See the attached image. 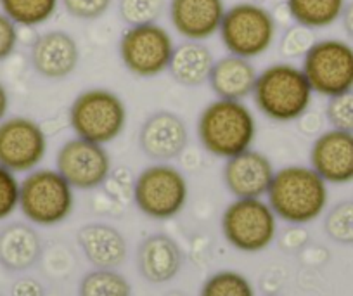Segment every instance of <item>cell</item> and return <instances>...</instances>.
<instances>
[{"instance_id": "obj_1", "label": "cell", "mask_w": 353, "mask_h": 296, "mask_svg": "<svg viewBox=\"0 0 353 296\" xmlns=\"http://www.w3.org/2000/svg\"><path fill=\"white\" fill-rule=\"evenodd\" d=\"M327 182L312 166L288 165L276 170L267 203L277 219L290 226H307L327 208Z\"/></svg>"}, {"instance_id": "obj_2", "label": "cell", "mask_w": 353, "mask_h": 296, "mask_svg": "<svg viewBox=\"0 0 353 296\" xmlns=\"http://www.w3.org/2000/svg\"><path fill=\"white\" fill-rule=\"evenodd\" d=\"M196 132L208 155L229 159L253 148L256 118L244 101L215 99L199 113Z\"/></svg>"}, {"instance_id": "obj_3", "label": "cell", "mask_w": 353, "mask_h": 296, "mask_svg": "<svg viewBox=\"0 0 353 296\" xmlns=\"http://www.w3.org/2000/svg\"><path fill=\"white\" fill-rule=\"evenodd\" d=\"M251 97L265 118L288 124L300 120L310 110L314 90L300 66L283 61L258 73Z\"/></svg>"}, {"instance_id": "obj_4", "label": "cell", "mask_w": 353, "mask_h": 296, "mask_svg": "<svg viewBox=\"0 0 353 296\" xmlns=\"http://www.w3.org/2000/svg\"><path fill=\"white\" fill-rule=\"evenodd\" d=\"M68 120L74 137L108 146L125 132L128 113L123 99L117 92L92 87L73 99Z\"/></svg>"}, {"instance_id": "obj_5", "label": "cell", "mask_w": 353, "mask_h": 296, "mask_svg": "<svg viewBox=\"0 0 353 296\" xmlns=\"http://www.w3.org/2000/svg\"><path fill=\"white\" fill-rule=\"evenodd\" d=\"M74 208V189L56 168H35L19 186V210L40 227L63 224Z\"/></svg>"}, {"instance_id": "obj_6", "label": "cell", "mask_w": 353, "mask_h": 296, "mask_svg": "<svg viewBox=\"0 0 353 296\" xmlns=\"http://www.w3.org/2000/svg\"><path fill=\"white\" fill-rule=\"evenodd\" d=\"M132 197L142 215L152 220L173 219L188 205V179L172 163L154 161L134 179Z\"/></svg>"}, {"instance_id": "obj_7", "label": "cell", "mask_w": 353, "mask_h": 296, "mask_svg": "<svg viewBox=\"0 0 353 296\" xmlns=\"http://www.w3.org/2000/svg\"><path fill=\"white\" fill-rule=\"evenodd\" d=\"M272 11L256 2H237L227 8L220 26V40L229 54L256 59L272 49L277 37Z\"/></svg>"}, {"instance_id": "obj_8", "label": "cell", "mask_w": 353, "mask_h": 296, "mask_svg": "<svg viewBox=\"0 0 353 296\" xmlns=\"http://www.w3.org/2000/svg\"><path fill=\"white\" fill-rule=\"evenodd\" d=\"M222 234L241 253H260L277 239V215L261 197H236L222 215Z\"/></svg>"}, {"instance_id": "obj_9", "label": "cell", "mask_w": 353, "mask_h": 296, "mask_svg": "<svg viewBox=\"0 0 353 296\" xmlns=\"http://www.w3.org/2000/svg\"><path fill=\"white\" fill-rule=\"evenodd\" d=\"M173 50L172 33L159 23L127 26L118 42L121 64L137 78H156L168 71Z\"/></svg>"}, {"instance_id": "obj_10", "label": "cell", "mask_w": 353, "mask_h": 296, "mask_svg": "<svg viewBox=\"0 0 353 296\" xmlns=\"http://www.w3.org/2000/svg\"><path fill=\"white\" fill-rule=\"evenodd\" d=\"M314 94L332 97L353 88V46L341 39H322L301 59Z\"/></svg>"}, {"instance_id": "obj_11", "label": "cell", "mask_w": 353, "mask_h": 296, "mask_svg": "<svg viewBox=\"0 0 353 296\" xmlns=\"http://www.w3.org/2000/svg\"><path fill=\"white\" fill-rule=\"evenodd\" d=\"M56 170L73 189L94 190L108 182L113 163L106 146L73 137L57 149Z\"/></svg>"}, {"instance_id": "obj_12", "label": "cell", "mask_w": 353, "mask_h": 296, "mask_svg": "<svg viewBox=\"0 0 353 296\" xmlns=\"http://www.w3.org/2000/svg\"><path fill=\"white\" fill-rule=\"evenodd\" d=\"M47 148L46 132L33 118L8 117L0 121V165L16 175L39 168Z\"/></svg>"}, {"instance_id": "obj_13", "label": "cell", "mask_w": 353, "mask_h": 296, "mask_svg": "<svg viewBox=\"0 0 353 296\" xmlns=\"http://www.w3.org/2000/svg\"><path fill=\"white\" fill-rule=\"evenodd\" d=\"M80 46L71 33L49 30L40 33L30 47V63L39 77L46 80H64L80 64Z\"/></svg>"}, {"instance_id": "obj_14", "label": "cell", "mask_w": 353, "mask_h": 296, "mask_svg": "<svg viewBox=\"0 0 353 296\" xmlns=\"http://www.w3.org/2000/svg\"><path fill=\"white\" fill-rule=\"evenodd\" d=\"M189 144L185 121L173 111H156L149 115L139 130L141 151L152 161H166L182 156Z\"/></svg>"}, {"instance_id": "obj_15", "label": "cell", "mask_w": 353, "mask_h": 296, "mask_svg": "<svg viewBox=\"0 0 353 296\" xmlns=\"http://www.w3.org/2000/svg\"><path fill=\"white\" fill-rule=\"evenodd\" d=\"M310 166L332 186L353 182V134L329 128L312 142Z\"/></svg>"}, {"instance_id": "obj_16", "label": "cell", "mask_w": 353, "mask_h": 296, "mask_svg": "<svg viewBox=\"0 0 353 296\" xmlns=\"http://www.w3.org/2000/svg\"><path fill=\"white\" fill-rule=\"evenodd\" d=\"M274 175L276 168L269 156L253 148L225 159L222 172L223 184L234 197L267 196Z\"/></svg>"}, {"instance_id": "obj_17", "label": "cell", "mask_w": 353, "mask_h": 296, "mask_svg": "<svg viewBox=\"0 0 353 296\" xmlns=\"http://www.w3.org/2000/svg\"><path fill=\"white\" fill-rule=\"evenodd\" d=\"M223 0H170L168 16L182 39L206 42L220 32L225 16Z\"/></svg>"}, {"instance_id": "obj_18", "label": "cell", "mask_w": 353, "mask_h": 296, "mask_svg": "<svg viewBox=\"0 0 353 296\" xmlns=\"http://www.w3.org/2000/svg\"><path fill=\"white\" fill-rule=\"evenodd\" d=\"M184 257L181 246L166 234L145 237L137 250V267L142 277L152 284L170 282L181 272Z\"/></svg>"}, {"instance_id": "obj_19", "label": "cell", "mask_w": 353, "mask_h": 296, "mask_svg": "<svg viewBox=\"0 0 353 296\" xmlns=\"http://www.w3.org/2000/svg\"><path fill=\"white\" fill-rule=\"evenodd\" d=\"M81 253L96 268H117L128 253L125 236L108 224H87L77 234Z\"/></svg>"}, {"instance_id": "obj_20", "label": "cell", "mask_w": 353, "mask_h": 296, "mask_svg": "<svg viewBox=\"0 0 353 296\" xmlns=\"http://www.w3.org/2000/svg\"><path fill=\"white\" fill-rule=\"evenodd\" d=\"M256 78L258 71L253 61L227 54L220 59H215L208 83L216 99L246 101L250 95H253Z\"/></svg>"}, {"instance_id": "obj_21", "label": "cell", "mask_w": 353, "mask_h": 296, "mask_svg": "<svg viewBox=\"0 0 353 296\" xmlns=\"http://www.w3.org/2000/svg\"><path fill=\"white\" fill-rule=\"evenodd\" d=\"M215 56L205 42L185 40L175 46L168 64V73L182 87L196 88L208 83Z\"/></svg>"}, {"instance_id": "obj_22", "label": "cell", "mask_w": 353, "mask_h": 296, "mask_svg": "<svg viewBox=\"0 0 353 296\" xmlns=\"http://www.w3.org/2000/svg\"><path fill=\"white\" fill-rule=\"evenodd\" d=\"M42 255L39 233L28 224L14 222L0 230V265L21 272L33 267Z\"/></svg>"}, {"instance_id": "obj_23", "label": "cell", "mask_w": 353, "mask_h": 296, "mask_svg": "<svg viewBox=\"0 0 353 296\" xmlns=\"http://www.w3.org/2000/svg\"><path fill=\"white\" fill-rule=\"evenodd\" d=\"M293 23L324 30L341 19L346 0H284Z\"/></svg>"}, {"instance_id": "obj_24", "label": "cell", "mask_w": 353, "mask_h": 296, "mask_svg": "<svg viewBox=\"0 0 353 296\" xmlns=\"http://www.w3.org/2000/svg\"><path fill=\"white\" fill-rule=\"evenodd\" d=\"M61 0H0V11L19 28H37L56 16Z\"/></svg>"}, {"instance_id": "obj_25", "label": "cell", "mask_w": 353, "mask_h": 296, "mask_svg": "<svg viewBox=\"0 0 353 296\" xmlns=\"http://www.w3.org/2000/svg\"><path fill=\"white\" fill-rule=\"evenodd\" d=\"M78 296H132V286L117 268H94L81 277Z\"/></svg>"}, {"instance_id": "obj_26", "label": "cell", "mask_w": 353, "mask_h": 296, "mask_svg": "<svg viewBox=\"0 0 353 296\" xmlns=\"http://www.w3.org/2000/svg\"><path fill=\"white\" fill-rule=\"evenodd\" d=\"M199 296H254V288L246 275L236 270H220L203 282Z\"/></svg>"}, {"instance_id": "obj_27", "label": "cell", "mask_w": 353, "mask_h": 296, "mask_svg": "<svg viewBox=\"0 0 353 296\" xmlns=\"http://www.w3.org/2000/svg\"><path fill=\"white\" fill-rule=\"evenodd\" d=\"M166 11V0H118V14L127 26L158 23Z\"/></svg>"}, {"instance_id": "obj_28", "label": "cell", "mask_w": 353, "mask_h": 296, "mask_svg": "<svg viewBox=\"0 0 353 296\" xmlns=\"http://www.w3.org/2000/svg\"><path fill=\"white\" fill-rule=\"evenodd\" d=\"M315 42H317L315 30L300 23H291L290 26H286L279 40V54L286 61L303 59Z\"/></svg>"}, {"instance_id": "obj_29", "label": "cell", "mask_w": 353, "mask_h": 296, "mask_svg": "<svg viewBox=\"0 0 353 296\" xmlns=\"http://www.w3.org/2000/svg\"><path fill=\"white\" fill-rule=\"evenodd\" d=\"M324 230L334 243L353 244V201L332 206L324 219Z\"/></svg>"}, {"instance_id": "obj_30", "label": "cell", "mask_w": 353, "mask_h": 296, "mask_svg": "<svg viewBox=\"0 0 353 296\" xmlns=\"http://www.w3.org/2000/svg\"><path fill=\"white\" fill-rule=\"evenodd\" d=\"M325 120L331 128L353 134V88L329 97L325 106Z\"/></svg>"}, {"instance_id": "obj_31", "label": "cell", "mask_w": 353, "mask_h": 296, "mask_svg": "<svg viewBox=\"0 0 353 296\" xmlns=\"http://www.w3.org/2000/svg\"><path fill=\"white\" fill-rule=\"evenodd\" d=\"M19 186L14 172L0 165V220H6L19 208Z\"/></svg>"}, {"instance_id": "obj_32", "label": "cell", "mask_w": 353, "mask_h": 296, "mask_svg": "<svg viewBox=\"0 0 353 296\" xmlns=\"http://www.w3.org/2000/svg\"><path fill=\"white\" fill-rule=\"evenodd\" d=\"M61 6L78 21H96L113 6V0H61Z\"/></svg>"}, {"instance_id": "obj_33", "label": "cell", "mask_w": 353, "mask_h": 296, "mask_svg": "<svg viewBox=\"0 0 353 296\" xmlns=\"http://www.w3.org/2000/svg\"><path fill=\"white\" fill-rule=\"evenodd\" d=\"M19 43V26L0 11V63L12 56Z\"/></svg>"}, {"instance_id": "obj_34", "label": "cell", "mask_w": 353, "mask_h": 296, "mask_svg": "<svg viewBox=\"0 0 353 296\" xmlns=\"http://www.w3.org/2000/svg\"><path fill=\"white\" fill-rule=\"evenodd\" d=\"M308 243V233L303 229V226H290V229H286L283 233V236L279 237V246L283 251H294L303 250L305 244Z\"/></svg>"}, {"instance_id": "obj_35", "label": "cell", "mask_w": 353, "mask_h": 296, "mask_svg": "<svg viewBox=\"0 0 353 296\" xmlns=\"http://www.w3.org/2000/svg\"><path fill=\"white\" fill-rule=\"evenodd\" d=\"M11 296H43V288L32 277H23L12 284Z\"/></svg>"}, {"instance_id": "obj_36", "label": "cell", "mask_w": 353, "mask_h": 296, "mask_svg": "<svg viewBox=\"0 0 353 296\" xmlns=\"http://www.w3.org/2000/svg\"><path fill=\"white\" fill-rule=\"evenodd\" d=\"M341 23L346 35L350 37V40H353V0L352 2H346L345 11L341 14Z\"/></svg>"}, {"instance_id": "obj_37", "label": "cell", "mask_w": 353, "mask_h": 296, "mask_svg": "<svg viewBox=\"0 0 353 296\" xmlns=\"http://www.w3.org/2000/svg\"><path fill=\"white\" fill-rule=\"evenodd\" d=\"M9 106H11V97H9L8 87L0 81V121L8 118Z\"/></svg>"}, {"instance_id": "obj_38", "label": "cell", "mask_w": 353, "mask_h": 296, "mask_svg": "<svg viewBox=\"0 0 353 296\" xmlns=\"http://www.w3.org/2000/svg\"><path fill=\"white\" fill-rule=\"evenodd\" d=\"M253 2H256V4H261V2H265V0H253Z\"/></svg>"}, {"instance_id": "obj_39", "label": "cell", "mask_w": 353, "mask_h": 296, "mask_svg": "<svg viewBox=\"0 0 353 296\" xmlns=\"http://www.w3.org/2000/svg\"><path fill=\"white\" fill-rule=\"evenodd\" d=\"M0 296H2V295H0Z\"/></svg>"}, {"instance_id": "obj_40", "label": "cell", "mask_w": 353, "mask_h": 296, "mask_svg": "<svg viewBox=\"0 0 353 296\" xmlns=\"http://www.w3.org/2000/svg\"><path fill=\"white\" fill-rule=\"evenodd\" d=\"M272 296H274V295H272Z\"/></svg>"}]
</instances>
